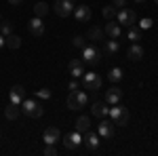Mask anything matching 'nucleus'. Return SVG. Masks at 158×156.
I'll return each mask as SVG.
<instances>
[{
  "instance_id": "obj_1",
  "label": "nucleus",
  "mask_w": 158,
  "mask_h": 156,
  "mask_svg": "<svg viewBox=\"0 0 158 156\" xmlns=\"http://www.w3.org/2000/svg\"><path fill=\"white\" fill-rule=\"evenodd\" d=\"M21 112L25 116H30V118H40L44 114V108H42V103L38 99H23L21 101Z\"/></svg>"
},
{
  "instance_id": "obj_2",
  "label": "nucleus",
  "mask_w": 158,
  "mask_h": 156,
  "mask_svg": "<svg viewBox=\"0 0 158 156\" xmlns=\"http://www.w3.org/2000/svg\"><path fill=\"white\" fill-rule=\"evenodd\" d=\"M110 120L114 122V124H118V127H124L127 122H129V110L124 108V106H120V103H114L112 108H110Z\"/></svg>"
},
{
  "instance_id": "obj_3",
  "label": "nucleus",
  "mask_w": 158,
  "mask_h": 156,
  "mask_svg": "<svg viewBox=\"0 0 158 156\" xmlns=\"http://www.w3.org/2000/svg\"><path fill=\"white\" fill-rule=\"evenodd\" d=\"M89 101V97H86L85 91H72L70 95H68V108L70 110H80V108H85V103Z\"/></svg>"
},
{
  "instance_id": "obj_4",
  "label": "nucleus",
  "mask_w": 158,
  "mask_h": 156,
  "mask_svg": "<svg viewBox=\"0 0 158 156\" xmlns=\"http://www.w3.org/2000/svg\"><path fill=\"white\" fill-rule=\"evenodd\" d=\"M82 86L86 91H99L101 89V76L97 72H85L82 74Z\"/></svg>"
},
{
  "instance_id": "obj_5",
  "label": "nucleus",
  "mask_w": 158,
  "mask_h": 156,
  "mask_svg": "<svg viewBox=\"0 0 158 156\" xmlns=\"http://www.w3.org/2000/svg\"><path fill=\"white\" fill-rule=\"evenodd\" d=\"M99 57H101V53H99L97 47H91V44H85V47H82V63L97 65V63H99Z\"/></svg>"
},
{
  "instance_id": "obj_6",
  "label": "nucleus",
  "mask_w": 158,
  "mask_h": 156,
  "mask_svg": "<svg viewBox=\"0 0 158 156\" xmlns=\"http://www.w3.org/2000/svg\"><path fill=\"white\" fill-rule=\"evenodd\" d=\"M99 139H101V137H99L97 133H93L91 129H89V131H85V133H82V145H85V150L95 152V150L99 148Z\"/></svg>"
},
{
  "instance_id": "obj_7",
  "label": "nucleus",
  "mask_w": 158,
  "mask_h": 156,
  "mask_svg": "<svg viewBox=\"0 0 158 156\" xmlns=\"http://www.w3.org/2000/svg\"><path fill=\"white\" fill-rule=\"evenodd\" d=\"M116 19H118V23L124 25V27H131V25H135V11L133 9H120V11L116 13Z\"/></svg>"
},
{
  "instance_id": "obj_8",
  "label": "nucleus",
  "mask_w": 158,
  "mask_h": 156,
  "mask_svg": "<svg viewBox=\"0 0 158 156\" xmlns=\"http://www.w3.org/2000/svg\"><path fill=\"white\" fill-rule=\"evenodd\" d=\"M53 11L57 13L59 17H68L74 13V0H55Z\"/></svg>"
},
{
  "instance_id": "obj_9",
  "label": "nucleus",
  "mask_w": 158,
  "mask_h": 156,
  "mask_svg": "<svg viewBox=\"0 0 158 156\" xmlns=\"http://www.w3.org/2000/svg\"><path fill=\"white\" fill-rule=\"evenodd\" d=\"M97 135L101 139H112L114 137V122L108 118H101L99 122V129H97Z\"/></svg>"
},
{
  "instance_id": "obj_10",
  "label": "nucleus",
  "mask_w": 158,
  "mask_h": 156,
  "mask_svg": "<svg viewBox=\"0 0 158 156\" xmlns=\"http://www.w3.org/2000/svg\"><path fill=\"white\" fill-rule=\"evenodd\" d=\"M80 144H82V133H78V131H72V133H68V135L63 137L65 150H76Z\"/></svg>"
},
{
  "instance_id": "obj_11",
  "label": "nucleus",
  "mask_w": 158,
  "mask_h": 156,
  "mask_svg": "<svg viewBox=\"0 0 158 156\" xmlns=\"http://www.w3.org/2000/svg\"><path fill=\"white\" fill-rule=\"evenodd\" d=\"M68 74H70L72 78H82V74H85V65H82V59H78V57L70 59V63H68Z\"/></svg>"
},
{
  "instance_id": "obj_12",
  "label": "nucleus",
  "mask_w": 158,
  "mask_h": 156,
  "mask_svg": "<svg viewBox=\"0 0 158 156\" xmlns=\"http://www.w3.org/2000/svg\"><path fill=\"white\" fill-rule=\"evenodd\" d=\"M74 17L78 23H86L91 19V9L86 4H78V6H74Z\"/></svg>"
},
{
  "instance_id": "obj_13",
  "label": "nucleus",
  "mask_w": 158,
  "mask_h": 156,
  "mask_svg": "<svg viewBox=\"0 0 158 156\" xmlns=\"http://www.w3.org/2000/svg\"><path fill=\"white\" fill-rule=\"evenodd\" d=\"M9 99H11V103H15V106H21V101L25 99V89L21 84H15L11 89V93H9Z\"/></svg>"
},
{
  "instance_id": "obj_14",
  "label": "nucleus",
  "mask_w": 158,
  "mask_h": 156,
  "mask_svg": "<svg viewBox=\"0 0 158 156\" xmlns=\"http://www.w3.org/2000/svg\"><path fill=\"white\" fill-rule=\"evenodd\" d=\"M103 32H106V36H108V38H116V40H118L120 34H122V25L118 23V21H114V19H112V21H108V25H106V30H103Z\"/></svg>"
},
{
  "instance_id": "obj_15",
  "label": "nucleus",
  "mask_w": 158,
  "mask_h": 156,
  "mask_svg": "<svg viewBox=\"0 0 158 156\" xmlns=\"http://www.w3.org/2000/svg\"><path fill=\"white\" fill-rule=\"evenodd\" d=\"M42 139H44V144H57L61 139V133L57 127H49V129H44L42 133Z\"/></svg>"
},
{
  "instance_id": "obj_16",
  "label": "nucleus",
  "mask_w": 158,
  "mask_h": 156,
  "mask_svg": "<svg viewBox=\"0 0 158 156\" xmlns=\"http://www.w3.org/2000/svg\"><path fill=\"white\" fill-rule=\"evenodd\" d=\"M120 97H122V91L118 86H112L106 91V103L108 106H114V103H120Z\"/></svg>"
},
{
  "instance_id": "obj_17",
  "label": "nucleus",
  "mask_w": 158,
  "mask_h": 156,
  "mask_svg": "<svg viewBox=\"0 0 158 156\" xmlns=\"http://www.w3.org/2000/svg\"><path fill=\"white\" fill-rule=\"evenodd\" d=\"M91 112H93V116H97V118H108L110 108H108L106 101H95L93 108H91Z\"/></svg>"
},
{
  "instance_id": "obj_18",
  "label": "nucleus",
  "mask_w": 158,
  "mask_h": 156,
  "mask_svg": "<svg viewBox=\"0 0 158 156\" xmlns=\"http://www.w3.org/2000/svg\"><path fill=\"white\" fill-rule=\"evenodd\" d=\"M118 48H120L118 40H116V38H110V40H106V44H103V55H106V57H114V55L118 53Z\"/></svg>"
},
{
  "instance_id": "obj_19",
  "label": "nucleus",
  "mask_w": 158,
  "mask_h": 156,
  "mask_svg": "<svg viewBox=\"0 0 158 156\" xmlns=\"http://www.w3.org/2000/svg\"><path fill=\"white\" fill-rule=\"evenodd\" d=\"M30 32H32L34 36H42V34H44V23H42L40 17H34V19L30 21Z\"/></svg>"
},
{
  "instance_id": "obj_20",
  "label": "nucleus",
  "mask_w": 158,
  "mask_h": 156,
  "mask_svg": "<svg viewBox=\"0 0 158 156\" xmlns=\"http://www.w3.org/2000/svg\"><path fill=\"white\" fill-rule=\"evenodd\" d=\"M127 57H129L131 61H139L141 57H143V48H141L139 44H137V42H135L133 47L129 48V53H127Z\"/></svg>"
},
{
  "instance_id": "obj_21",
  "label": "nucleus",
  "mask_w": 158,
  "mask_h": 156,
  "mask_svg": "<svg viewBox=\"0 0 158 156\" xmlns=\"http://www.w3.org/2000/svg\"><path fill=\"white\" fill-rule=\"evenodd\" d=\"M19 114H21V108L15 106V103H9L6 110H4V116H6L9 120H17V118H19Z\"/></svg>"
},
{
  "instance_id": "obj_22",
  "label": "nucleus",
  "mask_w": 158,
  "mask_h": 156,
  "mask_svg": "<svg viewBox=\"0 0 158 156\" xmlns=\"http://www.w3.org/2000/svg\"><path fill=\"white\" fill-rule=\"evenodd\" d=\"M91 129V118L89 116H78V120H76V131L78 133H85Z\"/></svg>"
},
{
  "instance_id": "obj_23",
  "label": "nucleus",
  "mask_w": 158,
  "mask_h": 156,
  "mask_svg": "<svg viewBox=\"0 0 158 156\" xmlns=\"http://www.w3.org/2000/svg\"><path fill=\"white\" fill-rule=\"evenodd\" d=\"M47 13H49V4H47V2H36V4H34V17H40V19H42Z\"/></svg>"
},
{
  "instance_id": "obj_24",
  "label": "nucleus",
  "mask_w": 158,
  "mask_h": 156,
  "mask_svg": "<svg viewBox=\"0 0 158 156\" xmlns=\"http://www.w3.org/2000/svg\"><path fill=\"white\" fill-rule=\"evenodd\" d=\"M4 44H6L9 48H19L21 47V38L15 36V34H9V36L4 38Z\"/></svg>"
},
{
  "instance_id": "obj_25",
  "label": "nucleus",
  "mask_w": 158,
  "mask_h": 156,
  "mask_svg": "<svg viewBox=\"0 0 158 156\" xmlns=\"http://www.w3.org/2000/svg\"><path fill=\"white\" fill-rule=\"evenodd\" d=\"M103 34H106V32H103L101 27H91V30H89V34H86V38H89V40H93V42H97V40L103 38Z\"/></svg>"
},
{
  "instance_id": "obj_26",
  "label": "nucleus",
  "mask_w": 158,
  "mask_h": 156,
  "mask_svg": "<svg viewBox=\"0 0 158 156\" xmlns=\"http://www.w3.org/2000/svg\"><path fill=\"white\" fill-rule=\"evenodd\" d=\"M141 34H143V30H141V27H135V25L129 27V40L137 42V40H141Z\"/></svg>"
},
{
  "instance_id": "obj_27",
  "label": "nucleus",
  "mask_w": 158,
  "mask_h": 156,
  "mask_svg": "<svg viewBox=\"0 0 158 156\" xmlns=\"http://www.w3.org/2000/svg\"><path fill=\"white\" fill-rule=\"evenodd\" d=\"M116 13H118V9H116L114 4H108V6H103V17H106L108 21L116 19Z\"/></svg>"
},
{
  "instance_id": "obj_28",
  "label": "nucleus",
  "mask_w": 158,
  "mask_h": 156,
  "mask_svg": "<svg viewBox=\"0 0 158 156\" xmlns=\"http://www.w3.org/2000/svg\"><path fill=\"white\" fill-rule=\"evenodd\" d=\"M108 78L112 80V82H118V80L122 78V70H120V68H112L110 74H108Z\"/></svg>"
},
{
  "instance_id": "obj_29",
  "label": "nucleus",
  "mask_w": 158,
  "mask_h": 156,
  "mask_svg": "<svg viewBox=\"0 0 158 156\" xmlns=\"http://www.w3.org/2000/svg\"><path fill=\"white\" fill-rule=\"evenodd\" d=\"M0 34L6 38L9 34H13V25H11V21H2L0 23Z\"/></svg>"
},
{
  "instance_id": "obj_30",
  "label": "nucleus",
  "mask_w": 158,
  "mask_h": 156,
  "mask_svg": "<svg viewBox=\"0 0 158 156\" xmlns=\"http://www.w3.org/2000/svg\"><path fill=\"white\" fill-rule=\"evenodd\" d=\"M152 23H154V21H152L150 17H146V19L139 21V27H141V30H148V27H152Z\"/></svg>"
},
{
  "instance_id": "obj_31",
  "label": "nucleus",
  "mask_w": 158,
  "mask_h": 156,
  "mask_svg": "<svg viewBox=\"0 0 158 156\" xmlns=\"http://www.w3.org/2000/svg\"><path fill=\"white\" fill-rule=\"evenodd\" d=\"M44 154H47V156H55V154H57L55 144H47V148H44Z\"/></svg>"
},
{
  "instance_id": "obj_32",
  "label": "nucleus",
  "mask_w": 158,
  "mask_h": 156,
  "mask_svg": "<svg viewBox=\"0 0 158 156\" xmlns=\"http://www.w3.org/2000/svg\"><path fill=\"white\" fill-rule=\"evenodd\" d=\"M74 47H78V48H82L85 47V36H74Z\"/></svg>"
},
{
  "instance_id": "obj_33",
  "label": "nucleus",
  "mask_w": 158,
  "mask_h": 156,
  "mask_svg": "<svg viewBox=\"0 0 158 156\" xmlns=\"http://www.w3.org/2000/svg\"><path fill=\"white\" fill-rule=\"evenodd\" d=\"M38 97L47 99V97H51V91H49V89H40V93H38Z\"/></svg>"
},
{
  "instance_id": "obj_34",
  "label": "nucleus",
  "mask_w": 158,
  "mask_h": 156,
  "mask_svg": "<svg viewBox=\"0 0 158 156\" xmlns=\"http://www.w3.org/2000/svg\"><path fill=\"white\" fill-rule=\"evenodd\" d=\"M112 4H114L116 9H118V6H120V9H124V4H127V0H112Z\"/></svg>"
},
{
  "instance_id": "obj_35",
  "label": "nucleus",
  "mask_w": 158,
  "mask_h": 156,
  "mask_svg": "<svg viewBox=\"0 0 158 156\" xmlns=\"http://www.w3.org/2000/svg\"><path fill=\"white\" fill-rule=\"evenodd\" d=\"M76 89H78V82L72 80V82H70V91H76Z\"/></svg>"
},
{
  "instance_id": "obj_36",
  "label": "nucleus",
  "mask_w": 158,
  "mask_h": 156,
  "mask_svg": "<svg viewBox=\"0 0 158 156\" xmlns=\"http://www.w3.org/2000/svg\"><path fill=\"white\" fill-rule=\"evenodd\" d=\"M9 2H11L13 6H19V4H21V2H23V0H9Z\"/></svg>"
},
{
  "instance_id": "obj_37",
  "label": "nucleus",
  "mask_w": 158,
  "mask_h": 156,
  "mask_svg": "<svg viewBox=\"0 0 158 156\" xmlns=\"http://www.w3.org/2000/svg\"><path fill=\"white\" fill-rule=\"evenodd\" d=\"M2 47H6V44H4V36L0 34V48H2Z\"/></svg>"
},
{
  "instance_id": "obj_38",
  "label": "nucleus",
  "mask_w": 158,
  "mask_h": 156,
  "mask_svg": "<svg viewBox=\"0 0 158 156\" xmlns=\"http://www.w3.org/2000/svg\"><path fill=\"white\" fill-rule=\"evenodd\" d=\"M135 2H139V4H143V2H148V0H135Z\"/></svg>"
},
{
  "instance_id": "obj_39",
  "label": "nucleus",
  "mask_w": 158,
  "mask_h": 156,
  "mask_svg": "<svg viewBox=\"0 0 158 156\" xmlns=\"http://www.w3.org/2000/svg\"><path fill=\"white\" fill-rule=\"evenodd\" d=\"M154 2H156V4H158V0H154Z\"/></svg>"
}]
</instances>
